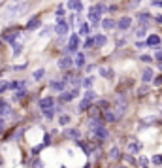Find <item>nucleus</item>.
<instances>
[{
	"label": "nucleus",
	"instance_id": "13",
	"mask_svg": "<svg viewBox=\"0 0 162 168\" xmlns=\"http://www.w3.org/2000/svg\"><path fill=\"white\" fill-rule=\"evenodd\" d=\"M40 108H42V110H49V108H53V98H51V97H43V98L40 100Z\"/></svg>",
	"mask_w": 162,
	"mask_h": 168
},
{
	"label": "nucleus",
	"instance_id": "47",
	"mask_svg": "<svg viewBox=\"0 0 162 168\" xmlns=\"http://www.w3.org/2000/svg\"><path fill=\"white\" fill-rule=\"evenodd\" d=\"M28 64H19V66H13V70H25Z\"/></svg>",
	"mask_w": 162,
	"mask_h": 168
},
{
	"label": "nucleus",
	"instance_id": "33",
	"mask_svg": "<svg viewBox=\"0 0 162 168\" xmlns=\"http://www.w3.org/2000/svg\"><path fill=\"white\" fill-rule=\"evenodd\" d=\"M51 32H53V27H43L42 32H40V36H49Z\"/></svg>",
	"mask_w": 162,
	"mask_h": 168
},
{
	"label": "nucleus",
	"instance_id": "8",
	"mask_svg": "<svg viewBox=\"0 0 162 168\" xmlns=\"http://www.w3.org/2000/svg\"><path fill=\"white\" fill-rule=\"evenodd\" d=\"M77 97V89H74V91H64L62 94H60V102H70V100H74Z\"/></svg>",
	"mask_w": 162,
	"mask_h": 168
},
{
	"label": "nucleus",
	"instance_id": "42",
	"mask_svg": "<svg viewBox=\"0 0 162 168\" xmlns=\"http://www.w3.org/2000/svg\"><path fill=\"white\" fill-rule=\"evenodd\" d=\"M140 164H142V166H147V164H149V159H147V157H142V159H140Z\"/></svg>",
	"mask_w": 162,
	"mask_h": 168
},
{
	"label": "nucleus",
	"instance_id": "24",
	"mask_svg": "<svg viewBox=\"0 0 162 168\" xmlns=\"http://www.w3.org/2000/svg\"><path fill=\"white\" fill-rule=\"evenodd\" d=\"M43 76H45V68H40V70H36L34 74H32V78H34L36 81H40V79H42Z\"/></svg>",
	"mask_w": 162,
	"mask_h": 168
},
{
	"label": "nucleus",
	"instance_id": "53",
	"mask_svg": "<svg viewBox=\"0 0 162 168\" xmlns=\"http://www.w3.org/2000/svg\"><path fill=\"white\" fill-rule=\"evenodd\" d=\"M142 168H149V166H142Z\"/></svg>",
	"mask_w": 162,
	"mask_h": 168
},
{
	"label": "nucleus",
	"instance_id": "44",
	"mask_svg": "<svg viewBox=\"0 0 162 168\" xmlns=\"http://www.w3.org/2000/svg\"><path fill=\"white\" fill-rule=\"evenodd\" d=\"M155 59H156V61H162V49H158V51L155 53Z\"/></svg>",
	"mask_w": 162,
	"mask_h": 168
},
{
	"label": "nucleus",
	"instance_id": "48",
	"mask_svg": "<svg viewBox=\"0 0 162 168\" xmlns=\"http://www.w3.org/2000/svg\"><path fill=\"white\" fill-rule=\"evenodd\" d=\"M138 4H140V0H132V2H130V8H138Z\"/></svg>",
	"mask_w": 162,
	"mask_h": 168
},
{
	"label": "nucleus",
	"instance_id": "19",
	"mask_svg": "<svg viewBox=\"0 0 162 168\" xmlns=\"http://www.w3.org/2000/svg\"><path fill=\"white\" fill-rule=\"evenodd\" d=\"M106 42H107V38L104 34H96L94 36V47H102V45H106Z\"/></svg>",
	"mask_w": 162,
	"mask_h": 168
},
{
	"label": "nucleus",
	"instance_id": "40",
	"mask_svg": "<svg viewBox=\"0 0 162 168\" xmlns=\"http://www.w3.org/2000/svg\"><path fill=\"white\" fill-rule=\"evenodd\" d=\"M55 13H57V17H64V8H62V6H60V8H57V11H55Z\"/></svg>",
	"mask_w": 162,
	"mask_h": 168
},
{
	"label": "nucleus",
	"instance_id": "37",
	"mask_svg": "<svg viewBox=\"0 0 162 168\" xmlns=\"http://www.w3.org/2000/svg\"><path fill=\"white\" fill-rule=\"evenodd\" d=\"M25 94H27V91H25V89H21V91H17V93H15V100H21L23 97H25Z\"/></svg>",
	"mask_w": 162,
	"mask_h": 168
},
{
	"label": "nucleus",
	"instance_id": "51",
	"mask_svg": "<svg viewBox=\"0 0 162 168\" xmlns=\"http://www.w3.org/2000/svg\"><path fill=\"white\" fill-rule=\"evenodd\" d=\"M155 21H156V23H160V25H162V15H156V17H155Z\"/></svg>",
	"mask_w": 162,
	"mask_h": 168
},
{
	"label": "nucleus",
	"instance_id": "12",
	"mask_svg": "<svg viewBox=\"0 0 162 168\" xmlns=\"http://www.w3.org/2000/svg\"><path fill=\"white\" fill-rule=\"evenodd\" d=\"M68 8H70L72 11H81L83 4H81V0H68Z\"/></svg>",
	"mask_w": 162,
	"mask_h": 168
},
{
	"label": "nucleus",
	"instance_id": "5",
	"mask_svg": "<svg viewBox=\"0 0 162 168\" xmlns=\"http://www.w3.org/2000/svg\"><path fill=\"white\" fill-rule=\"evenodd\" d=\"M72 66H74V59H72V57L64 55V57L59 59V68H60V70H68V68H72Z\"/></svg>",
	"mask_w": 162,
	"mask_h": 168
},
{
	"label": "nucleus",
	"instance_id": "3",
	"mask_svg": "<svg viewBox=\"0 0 162 168\" xmlns=\"http://www.w3.org/2000/svg\"><path fill=\"white\" fill-rule=\"evenodd\" d=\"M77 47H79V36L74 34V36H70V42H68V47L64 49V53H66V55H68V53H76Z\"/></svg>",
	"mask_w": 162,
	"mask_h": 168
},
{
	"label": "nucleus",
	"instance_id": "7",
	"mask_svg": "<svg viewBox=\"0 0 162 168\" xmlns=\"http://www.w3.org/2000/svg\"><path fill=\"white\" fill-rule=\"evenodd\" d=\"M64 136H66V138H70V140H76V142H79V138H81V132H79V129H66V130H64Z\"/></svg>",
	"mask_w": 162,
	"mask_h": 168
},
{
	"label": "nucleus",
	"instance_id": "26",
	"mask_svg": "<svg viewBox=\"0 0 162 168\" xmlns=\"http://www.w3.org/2000/svg\"><path fill=\"white\" fill-rule=\"evenodd\" d=\"M68 123H70V115H60L59 117V125L60 127H66Z\"/></svg>",
	"mask_w": 162,
	"mask_h": 168
},
{
	"label": "nucleus",
	"instance_id": "23",
	"mask_svg": "<svg viewBox=\"0 0 162 168\" xmlns=\"http://www.w3.org/2000/svg\"><path fill=\"white\" fill-rule=\"evenodd\" d=\"M158 43H160V36L153 34V36H149V38H147V45H158Z\"/></svg>",
	"mask_w": 162,
	"mask_h": 168
},
{
	"label": "nucleus",
	"instance_id": "38",
	"mask_svg": "<svg viewBox=\"0 0 162 168\" xmlns=\"http://www.w3.org/2000/svg\"><path fill=\"white\" fill-rule=\"evenodd\" d=\"M10 89V83L8 81H0V93H4V91H8Z\"/></svg>",
	"mask_w": 162,
	"mask_h": 168
},
{
	"label": "nucleus",
	"instance_id": "9",
	"mask_svg": "<svg viewBox=\"0 0 162 168\" xmlns=\"http://www.w3.org/2000/svg\"><path fill=\"white\" fill-rule=\"evenodd\" d=\"M117 27H119L121 30H128V29L132 27V19H130V17H123V19H119Z\"/></svg>",
	"mask_w": 162,
	"mask_h": 168
},
{
	"label": "nucleus",
	"instance_id": "36",
	"mask_svg": "<svg viewBox=\"0 0 162 168\" xmlns=\"http://www.w3.org/2000/svg\"><path fill=\"white\" fill-rule=\"evenodd\" d=\"M145 32H147V29H145V27H140V29L136 30V36H138V38H142V36H145Z\"/></svg>",
	"mask_w": 162,
	"mask_h": 168
},
{
	"label": "nucleus",
	"instance_id": "22",
	"mask_svg": "<svg viewBox=\"0 0 162 168\" xmlns=\"http://www.w3.org/2000/svg\"><path fill=\"white\" fill-rule=\"evenodd\" d=\"M100 74H102L104 78H113V70L107 68V66H100Z\"/></svg>",
	"mask_w": 162,
	"mask_h": 168
},
{
	"label": "nucleus",
	"instance_id": "52",
	"mask_svg": "<svg viewBox=\"0 0 162 168\" xmlns=\"http://www.w3.org/2000/svg\"><path fill=\"white\" fill-rule=\"evenodd\" d=\"M83 168H92V166H90V162H87V164H85Z\"/></svg>",
	"mask_w": 162,
	"mask_h": 168
},
{
	"label": "nucleus",
	"instance_id": "20",
	"mask_svg": "<svg viewBox=\"0 0 162 168\" xmlns=\"http://www.w3.org/2000/svg\"><path fill=\"white\" fill-rule=\"evenodd\" d=\"M102 27H104L106 30H111V29L117 27V23H115L113 19H104V21H102Z\"/></svg>",
	"mask_w": 162,
	"mask_h": 168
},
{
	"label": "nucleus",
	"instance_id": "34",
	"mask_svg": "<svg viewBox=\"0 0 162 168\" xmlns=\"http://www.w3.org/2000/svg\"><path fill=\"white\" fill-rule=\"evenodd\" d=\"M125 162H126V164H136V159L132 157V153H128V155H125Z\"/></svg>",
	"mask_w": 162,
	"mask_h": 168
},
{
	"label": "nucleus",
	"instance_id": "10",
	"mask_svg": "<svg viewBox=\"0 0 162 168\" xmlns=\"http://www.w3.org/2000/svg\"><path fill=\"white\" fill-rule=\"evenodd\" d=\"M155 79V74H153V68H145L143 70V74H142V81L143 83H149Z\"/></svg>",
	"mask_w": 162,
	"mask_h": 168
},
{
	"label": "nucleus",
	"instance_id": "32",
	"mask_svg": "<svg viewBox=\"0 0 162 168\" xmlns=\"http://www.w3.org/2000/svg\"><path fill=\"white\" fill-rule=\"evenodd\" d=\"M90 108V102L89 100H81V104H79V111H85V110H89Z\"/></svg>",
	"mask_w": 162,
	"mask_h": 168
},
{
	"label": "nucleus",
	"instance_id": "45",
	"mask_svg": "<svg viewBox=\"0 0 162 168\" xmlns=\"http://www.w3.org/2000/svg\"><path fill=\"white\" fill-rule=\"evenodd\" d=\"M147 91H149L147 87H142L140 91H138V94H140V97H142V94H147Z\"/></svg>",
	"mask_w": 162,
	"mask_h": 168
},
{
	"label": "nucleus",
	"instance_id": "18",
	"mask_svg": "<svg viewBox=\"0 0 162 168\" xmlns=\"http://www.w3.org/2000/svg\"><path fill=\"white\" fill-rule=\"evenodd\" d=\"M128 151L130 153H140L142 151V143L140 142H128Z\"/></svg>",
	"mask_w": 162,
	"mask_h": 168
},
{
	"label": "nucleus",
	"instance_id": "1",
	"mask_svg": "<svg viewBox=\"0 0 162 168\" xmlns=\"http://www.w3.org/2000/svg\"><path fill=\"white\" fill-rule=\"evenodd\" d=\"M25 10H27V6L23 4L21 0H15V2H11V4L6 8V17H17V15H21Z\"/></svg>",
	"mask_w": 162,
	"mask_h": 168
},
{
	"label": "nucleus",
	"instance_id": "14",
	"mask_svg": "<svg viewBox=\"0 0 162 168\" xmlns=\"http://www.w3.org/2000/svg\"><path fill=\"white\" fill-rule=\"evenodd\" d=\"M17 38H19V32H17V30H15V32H6V34H4V42H8V43H11V45L17 42Z\"/></svg>",
	"mask_w": 162,
	"mask_h": 168
},
{
	"label": "nucleus",
	"instance_id": "21",
	"mask_svg": "<svg viewBox=\"0 0 162 168\" xmlns=\"http://www.w3.org/2000/svg\"><path fill=\"white\" fill-rule=\"evenodd\" d=\"M151 13H140V23H142V25L145 27V25H149V23H151Z\"/></svg>",
	"mask_w": 162,
	"mask_h": 168
},
{
	"label": "nucleus",
	"instance_id": "11",
	"mask_svg": "<svg viewBox=\"0 0 162 168\" xmlns=\"http://www.w3.org/2000/svg\"><path fill=\"white\" fill-rule=\"evenodd\" d=\"M74 66L76 68H83L85 66V55L79 51V53H76V57H74Z\"/></svg>",
	"mask_w": 162,
	"mask_h": 168
},
{
	"label": "nucleus",
	"instance_id": "31",
	"mask_svg": "<svg viewBox=\"0 0 162 168\" xmlns=\"http://www.w3.org/2000/svg\"><path fill=\"white\" fill-rule=\"evenodd\" d=\"M92 81H94V79H92L90 76H89V78H85V79H83V87H85V89L89 91V89L92 87Z\"/></svg>",
	"mask_w": 162,
	"mask_h": 168
},
{
	"label": "nucleus",
	"instance_id": "54",
	"mask_svg": "<svg viewBox=\"0 0 162 168\" xmlns=\"http://www.w3.org/2000/svg\"><path fill=\"white\" fill-rule=\"evenodd\" d=\"M60 168H66V166H60Z\"/></svg>",
	"mask_w": 162,
	"mask_h": 168
},
{
	"label": "nucleus",
	"instance_id": "46",
	"mask_svg": "<svg viewBox=\"0 0 162 168\" xmlns=\"http://www.w3.org/2000/svg\"><path fill=\"white\" fill-rule=\"evenodd\" d=\"M4 127H6V123H4V119H0V134L4 132Z\"/></svg>",
	"mask_w": 162,
	"mask_h": 168
},
{
	"label": "nucleus",
	"instance_id": "15",
	"mask_svg": "<svg viewBox=\"0 0 162 168\" xmlns=\"http://www.w3.org/2000/svg\"><path fill=\"white\" fill-rule=\"evenodd\" d=\"M49 85H51V89H55V91H60V93H64V87H66V83H64L62 79H53Z\"/></svg>",
	"mask_w": 162,
	"mask_h": 168
},
{
	"label": "nucleus",
	"instance_id": "41",
	"mask_svg": "<svg viewBox=\"0 0 162 168\" xmlns=\"http://www.w3.org/2000/svg\"><path fill=\"white\" fill-rule=\"evenodd\" d=\"M21 51H23L21 45H15V47H13V55H21Z\"/></svg>",
	"mask_w": 162,
	"mask_h": 168
},
{
	"label": "nucleus",
	"instance_id": "55",
	"mask_svg": "<svg viewBox=\"0 0 162 168\" xmlns=\"http://www.w3.org/2000/svg\"><path fill=\"white\" fill-rule=\"evenodd\" d=\"M160 68H162V66H160Z\"/></svg>",
	"mask_w": 162,
	"mask_h": 168
},
{
	"label": "nucleus",
	"instance_id": "50",
	"mask_svg": "<svg viewBox=\"0 0 162 168\" xmlns=\"http://www.w3.org/2000/svg\"><path fill=\"white\" fill-rule=\"evenodd\" d=\"M153 6H158V8H162V0H155V2H153Z\"/></svg>",
	"mask_w": 162,
	"mask_h": 168
},
{
	"label": "nucleus",
	"instance_id": "16",
	"mask_svg": "<svg viewBox=\"0 0 162 168\" xmlns=\"http://www.w3.org/2000/svg\"><path fill=\"white\" fill-rule=\"evenodd\" d=\"M40 27H42V21L38 17H34V19H30V23H27V30H36Z\"/></svg>",
	"mask_w": 162,
	"mask_h": 168
},
{
	"label": "nucleus",
	"instance_id": "39",
	"mask_svg": "<svg viewBox=\"0 0 162 168\" xmlns=\"http://www.w3.org/2000/svg\"><path fill=\"white\" fill-rule=\"evenodd\" d=\"M153 83H155L156 87H160V85H162V76H156V78L153 79Z\"/></svg>",
	"mask_w": 162,
	"mask_h": 168
},
{
	"label": "nucleus",
	"instance_id": "28",
	"mask_svg": "<svg viewBox=\"0 0 162 168\" xmlns=\"http://www.w3.org/2000/svg\"><path fill=\"white\" fill-rule=\"evenodd\" d=\"M49 143H51V134L45 132V134H43V140H42V146H43V148H47Z\"/></svg>",
	"mask_w": 162,
	"mask_h": 168
},
{
	"label": "nucleus",
	"instance_id": "30",
	"mask_svg": "<svg viewBox=\"0 0 162 168\" xmlns=\"http://www.w3.org/2000/svg\"><path fill=\"white\" fill-rule=\"evenodd\" d=\"M83 47H85V49H89V47H94V36H92V38H87L85 43H83Z\"/></svg>",
	"mask_w": 162,
	"mask_h": 168
},
{
	"label": "nucleus",
	"instance_id": "43",
	"mask_svg": "<svg viewBox=\"0 0 162 168\" xmlns=\"http://www.w3.org/2000/svg\"><path fill=\"white\" fill-rule=\"evenodd\" d=\"M42 166H43V164H42V161H40V159H36V162L32 164V168H42Z\"/></svg>",
	"mask_w": 162,
	"mask_h": 168
},
{
	"label": "nucleus",
	"instance_id": "35",
	"mask_svg": "<svg viewBox=\"0 0 162 168\" xmlns=\"http://www.w3.org/2000/svg\"><path fill=\"white\" fill-rule=\"evenodd\" d=\"M89 30H90V27H89V23H81V34L85 36V34H89Z\"/></svg>",
	"mask_w": 162,
	"mask_h": 168
},
{
	"label": "nucleus",
	"instance_id": "6",
	"mask_svg": "<svg viewBox=\"0 0 162 168\" xmlns=\"http://www.w3.org/2000/svg\"><path fill=\"white\" fill-rule=\"evenodd\" d=\"M102 119H104V123L107 121V123H115V121H117V113H115L113 110H106V111H102Z\"/></svg>",
	"mask_w": 162,
	"mask_h": 168
},
{
	"label": "nucleus",
	"instance_id": "2",
	"mask_svg": "<svg viewBox=\"0 0 162 168\" xmlns=\"http://www.w3.org/2000/svg\"><path fill=\"white\" fill-rule=\"evenodd\" d=\"M90 134H92V138H94L96 142H106L109 138V130H107L106 125H102V127H98L94 130H90Z\"/></svg>",
	"mask_w": 162,
	"mask_h": 168
},
{
	"label": "nucleus",
	"instance_id": "25",
	"mask_svg": "<svg viewBox=\"0 0 162 168\" xmlns=\"http://www.w3.org/2000/svg\"><path fill=\"white\" fill-rule=\"evenodd\" d=\"M94 98H96V93L92 91V89H89V91L85 93V98H83V100H89V102H92Z\"/></svg>",
	"mask_w": 162,
	"mask_h": 168
},
{
	"label": "nucleus",
	"instance_id": "27",
	"mask_svg": "<svg viewBox=\"0 0 162 168\" xmlns=\"http://www.w3.org/2000/svg\"><path fill=\"white\" fill-rule=\"evenodd\" d=\"M151 162H153L155 166H162V155H153V157H151Z\"/></svg>",
	"mask_w": 162,
	"mask_h": 168
},
{
	"label": "nucleus",
	"instance_id": "49",
	"mask_svg": "<svg viewBox=\"0 0 162 168\" xmlns=\"http://www.w3.org/2000/svg\"><path fill=\"white\" fill-rule=\"evenodd\" d=\"M142 61H143V62H151V57H149V55H142Z\"/></svg>",
	"mask_w": 162,
	"mask_h": 168
},
{
	"label": "nucleus",
	"instance_id": "4",
	"mask_svg": "<svg viewBox=\"0 0 162 168\" xmlns=\"http://www.w3.org/2000/svg\"><path fill=\"white\" fill-rule=\"evenodd\" d=\"M59 36H66L68 34V25H66V19L64 17H57V27H55Z\"/></svg>",
	"mask_w": 162,
	"mask_h": 168
},
{
	"label": "nucleus",
	"instance_id": "17",
	"mask_svg": "<svg viewBox=\"0 0 162 168\" xmlns=\"http://www.w3.org/2000/svg\"><path fill=\"white\" fill-rule=\"evenodd\" d=\"M107 155H109V159H111V161H119V159H121V149H119L117 146H113V148L109 149V153H107Z\"/></svg>",
	"mask_w": 162,
	"mask_h": 168
},
{
	"label": "nucleus",
	"instance_id": "29",
	"mask_svg": "<svg viewBox=\"0 0 162 168\" xmlns=\"http://www.w3.org/2000/svg\"><path fill=\"white\" fill-rule=\"evenodd\" d=\"M55 108H49V110H43V115H45V119H53V115H55Z\"/></svg>",
	"mask_w": 162,
	"mask_h": 168
}]
</instances>
